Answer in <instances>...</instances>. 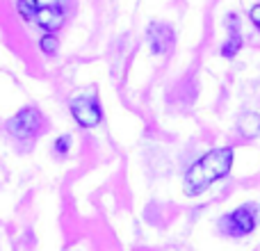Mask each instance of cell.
I'll use <instances>...</instances> for the list:
<instances>
[{"label": "cell", "instance_id": "2", "mask_svg": "<svg viewBox=\"0 0 260 251\" xmlns=\"http://www.w3.org/2000/svg\"><path fill=\"white\" fill-rule=\"evenodd\" d=\"M258 212L260 210L256 203H242V206H238L233 212L221 217L219 229L224 231L226 235H231V238H247L258 226V217H260Z\"/></svg>", "mask_w": 260, "mask_h": 251}, {"label": "cell", "instance_id": "9", "mask_svg": "<svg viewBox=\"0 0 260 251\" xmlns=\"http://www.w3.org/2000/svg\"><path fill=\"white\" fill-rule=\"evenodd\" d=\"M57 46H59V41H57V37H55L53 32L44 35V37H41V41H39L41 53H46V55H55V53H57Z\"/></svg>", "mask_w": 260, "mask_h": 251}, {"label": "cell", "instance_id": "1", "mask_svg": "<svg viewBox=\"0 0 260 251\" xmlns=\"http://www.w3.org/2000/svg\"><path fill=\"white\" fill-rule=\"evenodd\" d=\"M235 151L231 146L212 148V151L203 153L183 176V190L187 197H199L203 194L210 185L224 180L233 169Z\"/></svg>", "mask_w": 260, "mask_h": 251}, {"label": "cell", "instance_id": "7", "mask_svg": "<svg viewBox=\"0 0 260 251\" xmlns=\"http://www.w3.org/2000/svg\"><path fill=\"white\" fill-rule=\"evenodd\" d=\"M231 23H233V27H231V39L221 46V55H224V57H235V55H238V50L242 48V37H240L235 16H231Z\"/></svg>", "mask_w": 260, "mask_h": 251}, {"label": "cell", "instance_id": "8", "mask_svg": "<svg viewBox=\"0 0 260 251\" xmlns=\"http://www.w3.org/2000/svg\"><path fill=\"white\" fill-rule=\"evenodd\" d=\"M16 9L25 21H35V14L39 9V0H16Z\"/></svg>", "mask_w": 260, "mask_h": 251}, {"label": "cell", "instance_id": "11", "mask_svg": "<svg viewBox=\"0 0 260 251\" xmlns=\"http://www.w3.org/2000/svg\"><path fill=\"white\" fill-rule=\"evenodd\" d=\"M249 18H251L253 25H256L258 30H260V5H253L251 12H249Z\"/></svg>", "mask_w": 260, "mask_h": 251}, {"label": "cell", "instance_id": "6", "mask_svg": "<svg viewBox=\"0 0 260 251\" xmlns=\"http://www.w3.org/2000/svg\"><path fill=\"white\" fill-rule=\"evenodd\" d=\"M148 41H151V50L153 53H167L174 44V32L167 25H151L148 30Z\"/></svg>", "mask_w": 260, "mask_h": 251}, {"label": "cell", "instance_id": "4", "mask_svg": "<svg viewBox=\"0 0 260 251\" xmlns=\"http://www.w3.org/2000/svg\"><path fill=\"white\" fill-rule=\"evenodd\" d=\"M71 114L78 121V125L82 128H96L103 119V112H101V105L96 103L94 99H76L71 101Z\"/></svg>", "mask_w": 260, "mask_h": 251}, {"label": "cell", "instance_id": "3", "mask_svg": "<svg viewBox=\"0 0 260 251\" xmlns=\"http://www.w3.org/2000/svg\"><path fill=\"white\" fill-rule=\"evenodd\" d=\"M7 130L9 135H14L18 139L35 137V135H39L44 130V114L37 108H23L21 112L14 114L7 121Z\"/></svg>", "mask_w": 260, "mask_h": 251}, {"label": "cell", "instance_id": "5", "mask_svg": "<svg viewBox=\"0 0 260 251\" xmlns=\"http://www.w3.org/2000/svg\"><path fill=\"white\" fill-rule=\"evenodd\" d=\"M35 21L44 30L55 32L64 25V9L59 5H39V9L35 14Z\"/></svg>", "mask_w": 260, "mask_h": 251}, {"label": "cell", "instance_id": "10", "mask_svg": "<svg viewBox=\"0 0 260 251\" xmlns=\"http://www.w3.org/2000/svg\"><path fill=\"white\" fill-rule=\"evenodd\" d=\"M69 146H71V137H69V135H64V137H59L57 142H55V146H53V151L57 153V155H67L69 153Z\"/></svg>", "mask_w": 260, "mask_h": 251}]
</instances>
